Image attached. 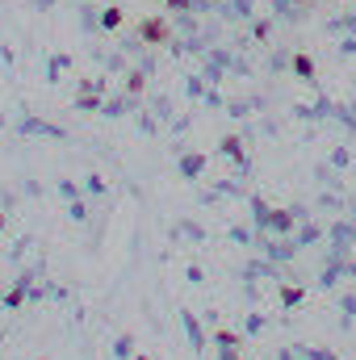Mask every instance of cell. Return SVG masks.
<instances>
[{
	"label": "cell",
	"instance_id": "cell-6",
	"mask_svg": "<svg viewBox=\"0 0 356 360\" xmlns=\"http://www.w3.org/2000/svg\"><path fill=\"white\" fill-rule=\"evenodd\" d=\"M0 226H4V218H0Z\"/></svg>",
	"mask_w": 356,
	"mask_h": 360
},
{
	"label": "cell",
	"instance_id": "cell-1",
	"mask_svg": "<svg viewBox=\"0 0 356 360\" xmlns=\"http://www.w3.org/2000/svg\"><path fill=\"white\" fill-rule=\"evenodd\" d=\"M139 38L151 42V46H164V42H168V21H164V17H147V21L139 25Z\"/></svg>",
	"mask_w": 356,
	"mask_h": 360
},
{
	"label": "cell",
	"instance_id": "cell-4",
	"mask_svg": "<svg viewBox=\"0 0 356 360\" xmlns=\"http://www.w3.org/2000/svg\"><path fill=\"white\" fill-rule=\"evenodd\" d=\"M298 302H302V289L285 285V289H281V306H298Z\"/></svg>",
	"mask_w": 356,
	"mask_h": 360
},
{
	"label": "cell",
	"instance_id": "cell-2",
	"mask_svg": "<svg viewBox=\"0 0 356 360\" xmlns=\"http://www.w3.org/2000/svg\"><path fill=\"white\" fill-rule=\"evenodd\" d=\"M293 76L306 80V84H314V59L310 55H293Z\"/></svg>",
	"mask_w": 356,
	"mask_h": 360
},
{
	"label": "cell",
	"instance_id": "cell-3",
	"mask_svg": "<svg viewBox=\"0 0 356 360\" xmlns=\"http://www.w3.org/2000/svg\"><path fill=\"white\" fill-rule=\"evenodd\" d=\"M101 25H105V30H117V25H122V8H117V4H109V8L101 13Z\"/></svg>",
	"mask_w": 356,
	"mask_h": 360
},
{
	"label": "cell",
	"instance_id": "cell-5",
	"mask_svg": "<svg viewBox=\"0 0 356 360\" xmlns=\"http://www.w3.org/2000/svg\"><path fill=\"white\" fill-rule=\"evenodd\" d=\"M222 151L227 155H239V139H222Z\"/></svg>",
	"mask_w": 356,
	"mask_h": 360
}]
</instances>
